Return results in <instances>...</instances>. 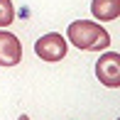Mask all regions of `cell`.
<instances>
[{"instance_id": "1", "label": "cell", "mask_w": 120, "mask_h": 120, "mask_svg": "<svg viewBox=\"0 0 120 120\" xmlns=\"http://www.w3.org/2000/svg\"><path fill=\"white\" fill-rule=\"evenodd\" d=\"M69 42L81 52H105L110 49V32L91 20H74L66 27Z\"/></svg>"}, {"instance_id": "2", "label": "cell", "mask_w": 120, "mask_h": 120, "mask_svg": "<svg viewBox=\"0 0 120 120\" xmlns=\"http://www.w3.org/2000/svg\"><path fill=\"white\" fill-rule=\"evenodd\" d=\"M66 52H69V44L59 32H47V34H42L34 42V54L42 61H49V64L61 61L66 56Z\"/></svg>"}, {"instance_id": "3", "label": "cell", "mask_w": 120, "mask_h": 120, "mask_svg": "<svg viewBox=\"0 0 120 120\" xmlns=\"http://www.w3.org/2000/svg\"><path fill=\"white\" fill-rule=\"evenodd\" d=\"M96 79L108 88H120V54L118 52H103L96 61Z\"/></svg>"}, {"instance_id": "4", "label": "cell", "mask_w": 120, "mask_h": 120, "mask_svg": "<svg viewBox=\"0 0 120 120\" xmlns=\"http://www.w3.org/2000/svg\"><path fill=\"white\" fill-rule=\"evenodd\" d=\"M22 61V42L17 34L0 30V66H17Z\"/></svg>"}, {"instance_id": "5", "label": "cell", "mask_w": 120, "mask_h": 120, "mask_svg": "<svg viewBox=\"0 0 120 120\" xmlns=\"http://www.w3.org/2000/svg\"><path fill=\"white\" fill-rule=\"evenodd\" d=\"M91 12L101 22H110L120 17V0H91Z\"/></svg>"}, {"instance_id": "6", "label": "cell", "mask_w": 120, "mask_h": 120, "mask_svg": "<svg viewBox=\"0 0 120 120\" xmlns=\"http://www.w3.org/2000/svg\"><path fill=\"white\" fill-rule=\"evenodd\" d=\"M12 22H15L12 0H0V27H10Z\"/></svg>"}, {"instance_id": "7", "label": "cell", "mask_w": 120, "mask_h": 120, "mask_svg": "<svg viewBox=\"0 0 120 120\" xmlns=\"http://www.w3.org/2000/svg\"><path fill=\"white\" fill-rule=\"evenodd\" d=\"M17 120H30V115H20V118H17Z\"/></svg>"}]
</instances>
